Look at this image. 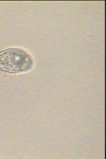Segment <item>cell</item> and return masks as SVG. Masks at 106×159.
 <instances>
[{"instance_id": "cell-1", "label": "cell", "mask_w": 106, "mask_h": 159, "mask_svg": "<svg viewBox=\"0 0 106 159\" xmlns=\"http://www.w3.org/2000/svg\"><path fill=\"white\" fill-rule=\"evenodd\" d=\"M33 57L23 48H9L0 52V70L10 74L26 72L33 68Z\"/></svg>"}]
</instances>
